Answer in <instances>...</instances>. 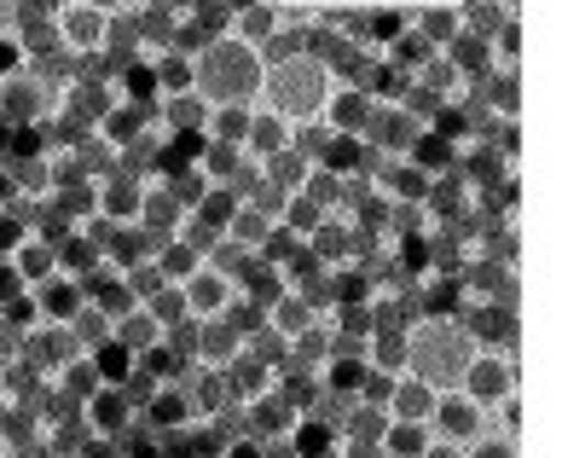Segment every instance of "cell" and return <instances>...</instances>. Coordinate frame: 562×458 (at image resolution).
Returning a JSON list of instances; mask_svg holds the SVG:
<instances>
[{
    "instance_id": "cell-16",
    "label": "cell",
    "mask_w": 562,
    "mask_h": 458,
    "mask_svg": "<svg viewBox=\"0 0 562 458\" xmlns=\"http://www.w3.org/2000/svg\"><path fill=\"white\" fill-rule=\"evenodd\" d=\"M406 24L429 53H447L452 35H458V7L452 0H418V7H406Z\"/></svg>"
},
{
    "instance_id": "cell-11",
    "label": "cell",
    "mask_w": 562,
    "mask_h": 458,
    "mask_svg": "<svg viewBox=\"0 0 562 458\" xmlns=\"http://www.w3.org/2000/svg\"><path fill=\"white\" fill-rule=\"evenodd\" d=\"M151 122H157V129L169 134L175 145H198L203 129H210V105H203L198 93H169V99H157Z\"/></svg>"
},
{
    "instance_id": "cell-18",
    "label": "cell",
    "mask_w": 562,
    "mask_h": 458,
    "mask_svg": "<svg viewBox=\"0 0 562 458\" xmlns=\"http://www.w3.org/2000/svg\"><path fill=\"white\" fill-rule=\"evenodd\" d=\"M30 297H35V308H41V320H47V325H70L81 308H88V284L58 273V279H47V284H35Z\"/></svg>"
},
{
    "instance_id": "cell-13",
    "label": "cell",
    "mask_w": 562,
    "mask_h": 458,
    "mask_svg": "<svg viewBox=\"0 0 562 458\" xmlns=\"http://www.w3.org/2000/svg\"><path fill=\"white\" fill-rule=\"evenodd\" d=\"M244 354V331L233 320H198V343H192V366L203 371H226Z\"/></svg>"
},
{
    "instance_id": "cell-44",
    "label": "cell",
    "mask_w": 562,
    "mask_h": 458,
    "mask_svg": "<svg viewBox=\"0 0 562 458\" xmlns=\"http://www.w3.org/2000/svg\"><path fill=\"white\" fill-rule=\"evenodd\" d=\"M122 458H175V453H169V442H157L151 429H134L128 442H122Z\"/></svg>"
},
{
    "instance_id": "cell-5",
    "label": "cell",
    "mask_w": 562,
    "mask_h": 458,
    "mask_svg": "<svg viewBox=\"0 0 562 458\" xmlns=\"http://www.w3.org/2000/svg\"><path fill=\"white\" fill-rule=\"evenodd\" d=\"M516 378H522V371H516V343H505V348H475V360L464 366V389L475 406H498V401H510L516 394Z\"/></svg>"
},
{
    "instance_id": "cell-20",
    "label": "cell",
    "mask_w": 562,
    "mask_h": 458,
    "mask_svg": "<svg viewBox=\"0 0 562 458\" xmlns=\"http://www.w3.org/2000/svg\"><path fill=\"white\" fill-rule=\"evenodd\" d=\"M221 383H226V394H233V401H261V394H273V383H279V371L273 366H267V360H256V354H238V360L233 366H226L221 371Z\"/></svg>"
},
{
    "instance_id": "cell-49",
    "label": "cell",
    "mask_w": 562,
    "mask_h": 458,
    "mask_svg": "<svg viewBox=\"0 0 562 458\" xmlns=\"http://www.w3.org/2000/svg\"><path fill=\"white\" fill-rule=\"evenodd\" d=\"M221 458H261V442H256V435H226Z\"/></svg>"
},
{
    "instance_id": "cell-38",
    "label": "cell",
    "mask_w": 562,
    "mask_h": 458,
    "mask_svg": "<svg viewBox=\"0 0 562 458\" xmlns=\"http://www.w3.org/2000/svg\"><path fill=\"white\" fill-rule=\"evenodd\" d=\"M238 203H244V198L233 192V186H210V198L198 203V221H203V226H215V233H226V221L238 215Z\"/></svg>"
},
{
    "instance_id": "cell-34",
    "label": "cell",
    "mask_w": 562,
    "mask_h": 458,
    "mask_svg": "<svg viewBox=\"0 0 562 458\" xmlns=\"http://www.w3.org/2000/svg\"><path fill=\"white\" fill-rule=\"evenodd\" d=\"M307 175H314V169H307L296 152H284V157H273V163H261V180H273L284 198H302V192H307Z\"/></svg>"
},
{
    "instance_id": "cell-37",
    "label": "cell",
    "mask_w": 562,
    "mask_h": 458,
    "mask_svg": "<svg viewBox=\"0 0 562 458\" xmlns=\"http://www.w3.org/2000/svg\"><path fill=\"white\" fill-rule=\"evenodd\" d=\"M151 76H157L162 99H169V93H192V58H180V53H162L151 65Z\"/></svg>"
},
{
    "instance_id": "cell-50",
    "label": "cell",
    "mask_w": 562,
    "mask_h": 458,
    "mask_svg": "<svg viewBox=\"0 0 562 458\" xmlns=\"http://www.w3.org/2000/svg\"><path fill=\"white\" fill-rule=\"evenodd\" d=\"M261 458H302L290 435H273V442H261Z\"/></svg>"
},
{
    "instance_id": "cell-1",
    "label": "cell",
    "mask_w": 562,
    "mask_h": 458,
    "mask_svg": "<svg viewBox=\"0 0 562 458\" xmlns=\"http://www.w3.org/2000/svg\"><path fill=\"white\" fill-rule=\"evenodd\" d=\"M470 360H475V337L458 314H418L406 325V378L429 383L435 394H452L464 383Z\"/></svg>"
},
{
    "instance_id": "cell-45",
    "label": "cell",
    "mask_w": 562,
    "mask_h": 458,
    "mask_svg": "<svg viewBox=\"0 0 562 458\" xmlns=\"http://www.w3.org/2000/svg\"><path fill=\"white\" fill-rule=\"evenodd\" d=\"M18 70H30V53L18 47V35H12V30H0V81L18 76Z\"/></svg>"
},
{
    "instance_id": "cell-40",
    "label": "cell",
    "mask_w": 562,
    "mask_h": 458,
    "mask_svg": "<svg viewBox=\"0 0 562 458\" xmlns=\"http://www.w3.org/2000/svg\"><path fill=\"white\" fill-rule=\"evenodd\" d=\"M249 111H256V105H221V111H210V129H203V139H233V145H244Z\"/></svg>"
},
{
    "instance_id": "cell-26",
    "label": "cell",
    "mask_w": 562,
    "mask_h": 458,
    "mask_svg": "<svg viewBox=\"0 0 562 458\" xmlns=\"http://www.w3.org/2000/svg\"><path fill=\"white\" fill-rule=\"evenodd\" d=\"M314 325H319V314H314L302 297H290V290H284L273 308H267V331H273L279 343H296V337H307Z\"/></svg>"
},
{
    "instance_id": "cell-2",
    "label": "cell",
    "mask_w": 562,
    "mask_h": 458,
    "mask_svg": "<svg viewBox=\"0 0 562 458\" xmlns=\"http://www.w3.org/2000/svg\"><path fill=\"white\" fill-rule=\"evenodd\" d=\"M261 81H267V58L256 47H244V41H233V35L210 41V47L192 58V93L210 111H221V105H261Z\"/></svg>"
},
{
    "instance_id": "cell-12",
    "label": "cell",
    "mask_w": 562,
    "mask_h": 458,
    "mask_svg": "<svg viewBox=\"0 0 562 458\" xmlns=\"http://www.w3.org/2000/svg\"><path fill=\"white\" fill-rule=\"evenodd\" d=\"M319 122H325L337 139L360 145V139H366V122H371V93H366V88H342V81H337V88H330V99H325V116H319Z\"/></svg>"
},
{
    "instance_id": "cell-28",
    "label": "cell",
    "mask_w": 562,
    "mask_h": 458,
    "mask_svg": "<svg viewBox=\"0 0 562 458\" xmlns=\"http://www.w3.org/2000/svg\"><path fill=\"white\" fill-rule=\"evenodd\" d=\"M366 371L371 378H401L406 371V331H371L366 337Z\"/></svg>"
},
{
    "instance_id": "cell-19",
    "label": "cell",
    "mask_w": 562,
    "mask_h": 458,
    "mask_svg": "<svg viewBox=\"0 0 562 458\" xmlns=\"http://www.w3.org/2000/svg\"><path fill=\"white\" fill-rule=\"evenodd\" d=\"M233 41H244V47L267 53L279 41V0H249V7H233V30H226Z\"/></svg>"
},
{
    "instance_id": "cell-21",
    "label": "cell",
    "mask_w": 562,
    "mask_h": 458,
    "mask_svg": "<svg viewBox=\"0 0 562 458\" xmlns=\"http://www.w3.org/2000/svg\"><path fill=\"white\" fill-rule=\"evenodd\" d=\"M475 99H482V111L493 122H516L522 116V76L516 70H487L482 81H475Z\"/></svg>"
},
{
    "instance_id": "cell-41",
    "label": "cell",
    "mask_w": 562,
    "mask_h": 458,
    "mask_svg": "<svg viewBox=\"0 0 562 458\" xmlns=\"http://www.w3.org/2000/svg\"><path fill=\"white\" fill-rule=\"evenodd\" d=\"M157 267H162V279H169V284H186V279H192L198 267H203V256H198L192 244H180V238H175V244H169V256H162Z\"/></svg>"
},
{
    "instance_id": "cell-7",
    "label": "cell",
    "mask_w": 562,
    "mask_h": 458,
    "mask_svg": "<svg viewBox=\"0 0 562 458\" xmlns=\"http://www.w3.org/2000/svg\"><path fill=\"white\" fill-rule=\"evenodd\" d=\"M180 297H186V314H192V320H226L244 290L226 273H215V267H198V273L180 284Z\"/></svg>"
},
{
    "instance_id": "cell-46",
    "label": "cell",
    "mask_w": 562,
    "mask_h": 458,
    "mask_svg": "<svg viewBox=\"0 0 562 458\" xmlns=\"http://www.w3.org/2000/svg\"><path fill=\"white\" fill-rule=\"evenodd\" d=\"M70 458H122V442H105V435H88Z\"/></svg>"
},
{
    "instance_id": "cell-27",
    "label": "cell",
    "mask_w": 562,
    "mask_h": 458,
    "mask_svg": "<svg viewBox=\"0 0 562 458\" xmlns=\"http://www.w3.org/2000/svg\"><path fill=\"white\" fill-rule=\"evenodd\" d=\"M47 389H53V394H65V401H76V406H88V401H93V394L105 389V383H99V371H93L88 354H76L70 366H58L53 378H47Z\"/></svg>"
},
{
    "instance_id": "cell-32",
    "label": "cell",
    "mask_w": 562,
    "mask_h": 458,
    "mask_svg": "<svg viewBox=\"0 0 562 458\" xmlns=\"http://www.w3.org/2000/svg\"><path fill=\"white\" fill-rule=\"evenodd\" d=\"M290 152H296V157L307 163V169H325L330 152H337V134H330L325 122H307V129L290 134Z\"/></svg>"
},
{
    "instance_id": "cell-33",
    "label": "cell",
    "mask_w": 562,
    "mask_h": 458,
    "mask_svg": "<svg viewBox=\"0 0 562 458\" xmlns=\"http://www.w3.org/2000/svg\"><path fill=\"white\" fill-rule=\"evenodd\" d=\"M325 221H330V215L319 210L314 198H290V203H284V215H279V226H284V233L296 238V244H307V238H314Z\"/></svg>"
},
{
    "instance_id": "cell-4",
    "label": "cell",
    "mask_w": 562,
    "mask_h": 458,
    "mask_svg": "<svg viewBox=\"0 0 562 458\" xmlns=\"http://www.w3.org/2000/svg\"><path fill=\"white\" fill-rule=\"evenodd\" d=\"M53 30H58V53H65L70 65H93V58H105V47H111L116 12L99 7V0H58Z\"/></svg>"
},
{
    "instance_id": "cell-22",
    "label": "cell",
    "mask_w": 562,
    "mask_h": 458,
    "mask_svg": "<svg viewBox=\"0 0 562 458\" xmlns=\"http://www.w3.org/2000/svg\"><path fill=\"white\" fill-rule=\"evenodd\" d=\"M435 401H441V394H435L429 383H418V378H394L389 383V401H383V412L389 418H401V424H429L435 418Z\"/></svg>"
},
{
    "instance_id": "cell-10",
    "label": "cell",
    "mask_w": 562,
    "mask_h": 458,
    "mask_svg": "<svg viewBox=\"0 0 562 458\" xmlns=\"http://www.w3.org/2000/svg\"><path fill=\"white\" fill-rule=\"evenodd\" d=\"M93 186H99V215L93 221H111V226H134L139 221V210H145V180L139 175L111 169V175H99Z\"/></svg>"
},
{
    "instance_id": "cell-6",
    "label": "cell",
    "mask_w": 562,
    "mask_h": 458,
    "mask_svg": "<svg viewBox=\"0 0 562 458\" xmlns=\"http://www.w3.org/2000/svg\"><path fill=\"white\" fill-rule=\"evenodd\" d=\"M424 116H412L406 105H371V122H366V152L371 157H383V163H401L418 152V139H424Z\"/></svg>"
},
{
    "instance_id": "cell-36",
    "label": "cell",
    "mask_w": 562,
    "mask_h": 458,
    "mask_svg": "<svg viewBox=\"0 0 562 458\" xmlns=\"http://www.w3.org/2000/svg\"><path fill=\"white\" fill-rule=\"evenodd\" d=\"M424 447H429V424H401V418H389L383 453H394V458H418Z\"/></svg>"
},
{
    "instance_id": "cell-24",
    "label": "cell",
    "mask_w": 562,
    "mask_h": 458,
    "mask_svg": "<svg viewBox=\"0 0 562 458\" xmlns=\"http://www.w3.org/2000/svg\"><path fill=\"white\" fill-rule=\"evenodd\" d=\"M7 261H12V273L24 279L30 290H35V284H47V279H58V256H53V244H47V238H35V233H30L24 244H18Z\"/></svg>"
},
{
    "instance_id": "cell-52",
    "label": "cell",
    "mask_w": 562,
    "mask_h": 458,
    "mask_svg": "<svg viewBox=\"0 0 562 458\" xmlns=\"http://www.w3.org/2000/svg\"><path fill=\"white\" fill-rule=\"evenodd\" d=\"M366 458H394V453H383V447H378V453H366Z\"/></svg>"
},
{
    "instance_id": "cell-48",
    "label": "cell",
    "mask_w": 562,
    "mask_h": 458,
    "mask_svg": "<svg viewBox=\"0 0 562 458\" xmlns=\"http://www.w3.org/2000/svg\"><path fill=\"white\" fill-rule=\"evenodd\" d=\"M24 290H30V284L12 273V261H7V256H0V308H7V302H18V297H24Z\"/></svg>"
},
{
    "instance_id": "cell-39",
    "label": "cell",
    "mask_w": 562,
    "mask_h": 458,
    "mask_svg": "<svg viewBox=\"0 0 562 458\" xmlns=\"http://www.w3.org/2000/svg\"><path fill=\"white\" fill-rule=\"evenodd\" d=\"M139 308H145V314H151L162 331H175V325H186V320H192V314H186V297H180V284H162L157 297H151V302H139Z\"/></svg>"
},
{
    "instance_id": "cell-14",
    "label": "cell",
    "mask_w": 562,
    "mask_h": 458,
    "mask_svg": "<svg viewBox=\"0 0 562 458\" xmlns=\"http://www.w3.org/2000/svg\"><path fill=\"white\" fill-rule=\"evenodd\" d=\"M290 134H296V129H290L284 116H273L267 105H256V111H249V129H244V157L261 169V163H273V157L290 152Z\"/></svg>"
},
{
    "instance_id": "cell-8",
    "label": "cell",
    "mask_w": 562,
    "mask_h": 458,
    "mask_svg": "<svg viewBox=\"0 0 562 458\" xmlns=\"http://www.w3.org/2000/svg\"><path fill=\"white\" fill-rule=\"evenodd\" d=\"M482 429H487V406H475L464 389H452V394H441V401H435L429 435H441V442L464 447V442H475V435H482Z\"/></svg>"
},
{
    "instance_id": "cell-43",
    "label": "cell",
    "mask_w": 562,
    "mask_h": 458,
    "mask_svg": "<svg viewBox=\"0 0 562 458\" xmlns=\"http://www.w3.org/2000/svg\"><path fill=\"white\" fill-rule=\"evenodd\" d=\"M122 284H128V297H134V302H151L169 279H162V267H134V273H122Z\"/></svg>"
},
{
    "instance_id": "cell-47",
    "label": "cell",
    "mask_w": 562,
    "mask_h": 458,
    "mask_svg": "<svg viewBox=\"0 0 562 458\" xmlns=\"http://www.w3.org/2000/svg\"><path fill=\"white\" fill-rule=\"evenodd\" d=\"M18 203H24V198H18V175H12V163L0 157V215L18 210Z\"/></svg>"
},
{
    "instance_id": "cell-23",
    "label": "cell",
    "mask_w": 562,
    "mask_h": 458,
    "mask_svg": "<svg viewBox=\"0 0 562 458\" xmlns=\"http://www.w3.org/2000/svg\"><path fill=\"white\" fill-rule=\"evenodd\" d=\"M53 256H58V273H65V279H81V284H88V279L99 273V261H105V249L93 244L88 226H76V233H65V238L53 244Z\"/></svg>"
},
{
    "instance_id": "cell-30",
    "label": "cell",
    "mask_w": 562,
    "mask_h": 458,
    "mask_svg": "<svg viewBox=\"0 0 562 458\" xmlns=\"http://www.w3.org/2000/svg\"><path fill=\"white\" fill-rule=\"evenodd\" d=\"M88 360H93V371H99V383H105V389H128L134 371H139V360H134L122 343H99Z\"/></svg>"
},
{
    "instance_id": "cell-35",
    "label": "cell",
    "mask_w": 562,
    "mask_h": 458,
    "mask_svg": "<svg viewBox=\"0 0 562 458\" xmlns=\"http://www.w3.org/2000/svg\"><path fill=\"white\" fill-rule=\"evenodd\" d=\"M111 325H116V320H105V314H99V308L88 302V308H81V314H76V320H70L65 331H70L76 354H93L99 343H111Z\"/></svg>"
},
{
    "instance_id": "cell-31",
    "label": "cell",
    "mask_w": 562,
    "mask_h": 458,
    "mask_svg": "<svg viewBox=\"0 0 562 458\" xmlns=\"http://www.w3.org/2000/svg\"><path fill=\"white\" fill-rule=\"evenodd\" d=\"M290 442H296L302 458H337L342 453V435L330 429V424H319V418H307V412H302V424L290 429Z\"/></svg>"
},
{
    "instance_id": "cell-15",
    "label": "cell",
    "mask_w": 562,
    "mask_h": 458,
    "mask_svg": "<svg viewBox=\"0 0 562 458\" xmlns=\"http://www.w3.org/2000/svg\"><path fill=\"white\" fill-rule=\"evenodd\" d=\"M296 424H302V406H296V401H284L279 389L244 406V435H256V442H273V435H290Z\"/></svg>"
},
{
    "instance_id": "cell-51",
    "label": "cell",
    "mask_w": 562,
    "mask_h": 458,
    "mask_svg": "<svg viewBox=\"0 0 562 458\" xmlns=\"http://www.w3.org/2000/svg\"><path fill=\"white\" fill-rule=\"evenodd\" d=\"M418 458H464V447H452V442H441V435H429V447H424Z\"/></svg>"
},
{
    "instance_id": "cell-25",
    "label": "cell",
    "mask_w": 562,
    "mask_h": 458,
    "mask_svg": "<svg viewBox=\"0 0 562 458\" xmlns=\"http://www.w3.org/2000/svg\"><path fill=\"white\" fill-rule=\"evenodd\" d=\"M111 343H122L139 360V354H151V348H162L169 343V331H162L151 314H145V308H134V314H122L116 325H111Z\"/></svg>"
},
{
    "instance_id": "cell-3",
    "label": "cell",
    "mask_w": 562,
    "mask_h": 458,
    "mask_svg": "<svg viewBox=\"0 0 562 458\" xmlns=\"http://www.w3.org/2000/svg\"><path fill=\"white\" fill-rule=\"evenodd\" d=\"M330 70L314 65L307 53L296 58H279V65H267V81H261V105L284 116L290 129H307V122H319L325 116V99H330Z\"/></svg>"
},
{
    "instance_id": "cell-29",
    "label": "cell",
    "mask_w": 562,
    "mask_h": 458,
    "mask_svg": "<svg viewBox=\"0 0 562 458\" xmlns=\"http://www.w3.org/2000/svg\"><path fill=\"white\" fill-rule=\"evenodd\" d=\"M273 233H279V221H267L261 210H249V203H238V215L226 221V233H221V238H226V244H238V249H249V256H261Z\"/></svg>"
},
{
    "instance_id": "cell-42",
    "label": "cell",
    "mask_w": 562,
    "mask_h": 458,
    "mask_svg": "<svg viewBox=\"0 0 562 458\" xmlns=\"http://www.w3.org/2000/svg\"><path fill=\"white\" fill-rule=\"evenodd\" d=\"M464 458H522V447H516V435L482 429L475 442H464Z\"/></svg>"
},
{
    "instance_id": "cell-17",
    "label": "cell",
    "mask_w": 562,
    "mask_h": 458,
    "mask_svg": "<svg viewBox=\"0 0 562 458\" xmlns=\"http://www.w3.org/2000/svg\"><path fill=\"white\" fill-rule=\"evenodd\" d=\"M151 134V111H139V105H116L105 122H99V129L88 134L93 145H105L111 157H122V152H134V145Z\"/></svg>"
},
{
    "instance_id": "cell-9",
    "label": "cell",
    "mask_w": 562,
    "mask_h": 458,
    "mask_svg": "<svg viewBox=\"0 0 562 458\" xmlns=\"http://www.w3.org/2000/svg\"><path fill=\"white\" fill-rule=\"evenodd\" d=\"M81 424H88V435H105V442H128L139 429V406L122 389H99L93 401L81 406Z\"/></svg>"
}]
</instances>
